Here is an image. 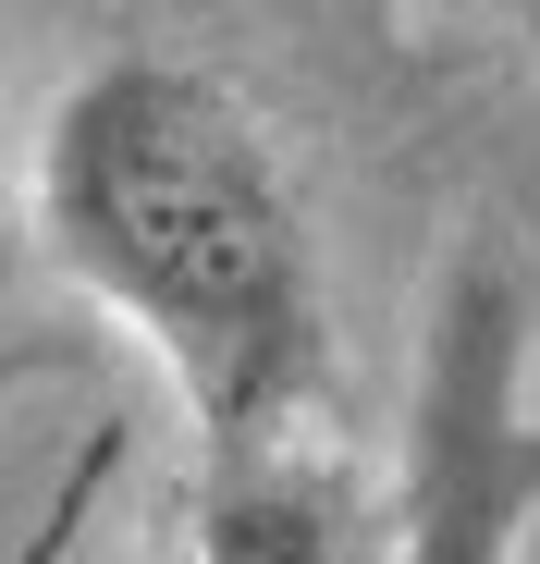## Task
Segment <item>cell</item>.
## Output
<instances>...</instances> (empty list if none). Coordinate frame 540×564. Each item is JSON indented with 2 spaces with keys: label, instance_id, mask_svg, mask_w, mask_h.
<instances>
[{
  "label": "cell",
  "instance_id": "1",
  "mask_svg": "<svg viewBox=\"0 0 540 564\" xmlns=\"http://www.w3.org/2000/svg\"><path fill=\"white\" fill-rule=\"evenodd\" d=\"M37 246L172 368V393L209 430V466L295 454L332 332L295 172L246 111V86L160 50L99 62L50 111Z\"/></svg>",
  "mask_w": 540,
  "mask_h": 564
},
{
  "label": "cell",
  "instance_id": "2",
  "mask_svg": "<svg viewBox=\"0 0 540 564\" xmlns=\"http://www.w3.org/2000/svg\"><path fill=\"white\" fill-rule=\"evenodd\" d=\"M540 516V405H528V282L467 258L430 295L406 479H393V564H516Z\"/></svg>",
  "mask_w": 540,
  "mask_h": 564
},
{
  "label": "cell",
  "instance_id": "3",
  "mask_svg": "<svg viewBox=\"0 0 540 564\" xmlns=\"http://www.w3.org/2000/svg\"><path fill=\"white\" fill-rule=\"evenodd\" d=\"M172 564H369V540H356L332 466L258 454V466H209V503L172 540Z\"/></svg>",
  "mask_w": 540,
  "mask_h": 564
},
{
  "label": "cell",
  "instance_id": "4",
  "mask_svg": "<svg viewBox=\"0 0 540 564\" xmlns=\"http://www.w3.org/2000/svg\"><path fill=\"white\" fill-rule=\"evenodd\" d=\"M516 25H528V50H540V0H516Z\"/></svg>",
  "mask_w": 540,
  "mask_h": 564
}]
</instances>
